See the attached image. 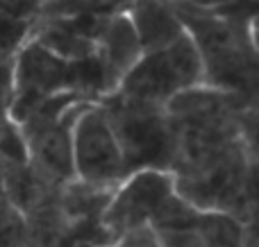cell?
<instances>
[{
  "instance_id": "17",
  "label": "cell",
  "mask_w": 259,
  "mask_h": 247,
  "mask_svg": "<svg viewBox=\"0 0 259 247\" xmlns=\"http://www.w3.org/2000/svg\"><path fill=\"white\" fill-rule=\"evenodd\" d=\"M32 23L14 21L0 14V59H14L23 43L30 39Z\"/></svg>"
},
{
  "instance_id": "11",
  "label": "cell",
  "mask_w": 259,
  "mask_h": 247,
  "mask_svg": "<svg viewBox=\"0 0 259 247\" xmlns=\"http://www.w3.org/2000/svg\"><path fill=\"white\" fill-rule=\"evenodd\" d=\"M125 14L143 52L164 48L184 34L173 0H130Z\"/></svg>"
},
{
  "instance_id": "1",
  "label": "cell",
  "mask_w": 259,
  "mask_h": 247,
  "mask_svg": "<svg viewBox=\"0 0 259 247\" xmlns=\"http://www.w3.org/2000/svg\"><path fill=\"white\" fill-rule=\"evenodd\" d=\"M255 3L237 0L219 9H198L173 0L184 32L202 61V84L241 95H259Z\"/></svg>"
},
{
  "instance_id": "6",
  "label": "cell",
  "mask_w": 259,
  "mask_h": 247,
  "mask_svg": "<svg viewBox=\"0 0 259 247\" xmlns=\"http://www.w3.org/2000/svg\"><path fill=\"white\" fill-rule=\"evenodd\" d=\"M73 170L75 179L107 191L127 177L121 148L100 102L87 104L73 122Z\"/></svg>"
},
{
  "instance_id": "9",
  "label": "cell",
  "mask_w": 259,
  "mask_h": 247,
  "mask_svg": "<svg viewBox=\"0 0 259 247\" xmlns=\"http://www.w3.org/2000/svg\"><path fill=\"white\" fill-rule=\"evenodd\" d=\"M103 18H36L32 23L30 39L39 43L41 48L50 50L53 54L68 61L87 59L96 52L100 30L105 21Z\"/></svg>"
},
{
  "instance_id": "2",
  "label": "cell",
  "mask_w": 259,
  "mask_h": 247,
  "mask_svg": "<svg viewBox=\"0 0 259 247\" xmlns=\"http://www.w3.org/2000/svg\"><path fill=\"white\" fill-rule=\"evenodd\" d=\"M178 198L198 211H223L246 222L257 220V145L237 139L170 168Z\"/></svg>"
},
{
  "instance_id": "18",
  "label": "cell",
  "mask_w": 259,
  "mask_h": 247,
  "mask_svg": "<svg viewBox=\"0 0 259 247\" xmlns=\"http://www.w3.org/2000/svg\"><path fill=\"white\" fill-rule=\"evenodd\" d=\"M0 247H25L23 216L7 202H0Z\"/></svg>"
},
{
  "instance_id": "7",
  "label": "cell",
  "mask_w": 259,
  "mask_h": 247,
  "mask_svg": "<svg viewBox=\"0 0 259 247\" xmlns=\"http://www.w3.org/2000/svg\"><path fill=\"white\" fill-rule=\"evenodd\" d=\"M175 198L173 177L164 170H139L127 175L112 191L100 225L109 240H116L141 227H150L155 218Z\"/></svg>"
},
{
  "instance_id": "20",
  "label": "cell",
  "mask_w": 259,
  "mask_h": 247,
  "mask_svg": "<svg viewBox=\"0 0 259 247\" xmlns=\"http://www.w3.org/2000/svg\"><path fill=\"white\" fill-rule=\"evenodd\" d=\"M157 247H207L193 227L189 229H152Z\"/></svg>"
},
{
  "instance_id": "3",
  "label": "cell",
  "mask_w": 259,
  "mask_h": 247,
  "mask_svg": "<svg viewBox=\"0 0 259 247\" xmlns=\"http://www.w3.org/2000/svg\"><path fill=\"white\" fill-rule=\"evenodd\" d=\"M12 82L14 93L9 102V118L21 122L39 100L64 91H75L84 98L98 102L109 93L103 68L91 54L87 59L68 61L50 50L41 48L32 39L18 48L12 59Z\"/></svg>"
},
{
  "instance_id": "24",
  "label": "cell",
  "mask_w": 259,
  "mask_h": 247,
  "mask_svg": "<svg viewBox=\"0 0 259 247\" xmlns=\"http://www.w3.org/2000/svg\"><path fill=\"white\" fill-rule=\"evenodd\" d=\"M178 3L191 5V7H198V9H219V7H225V5L237 3V0H178Z\"/></svg>"
},
{
  "instance_id": "14",
  "label": "cell",
  "mask_w": 259,
  "mask_h": 247,
  "mask_svg": "<svg viewBox=\"0 0 259 247\" xmlns=\"http://www.w3.org/2000/svg\"><path fill=\"white\" fill-rule=\"evenodd\" d=\"M59 207H62L64 216H66L68 225H77V222H96L103 218V211L107 207L112 191L107 189H96L91 184L75 179L59 189Z\"/></svg>"
},
{
  "instance_id": "4",
  "label": "cell",
  "mask_w": 259,
  "mask_h": 247,
  "mask_svg": "<svg viewBox=\"0 0 259 247\" xmlns=\"http://www.w3.org/2000/svg\"><path fill=\"white\" fill-rule=\"evenodd\" d=\"M121 148L125 175L139 170L170 172L178 154L173 127L164 107L123 98L116 91L98 100Z\"/></svg>"
},
{
  "instance_id": "21",
  "label": "cell",
  "mask_w": 259,
  "mask_h": 247,
  "mask_svg": "<svg viewBox=\"0 0 259 247\" xmlns=\"http://www.w3.org/2000/svg\"><path fill=\"white\" fill-rule=\"evenodd\" d=\"M44 0H0V14L14 18V21L34 23L41 12Z\"/></svg>"
},
{
  "instance_id": "19",
  "label": "cell",
  "mask_w": 259,
  "mask_h": 247,
  "mask_svg": "<svg viewBox=\"0 0 259 247\" xmlns=\"http://www.w3.org/2000/svg\"><path fill=\"white\" fill-rule=\"evenodd\" d=\"M0 157L27 161V148L23 132L9 116L0 118Z\"/></svg>"
},
{
  "instance_id": "13",
  "label": "cell",
  "mask_w": 259,
  "mask_h": 247,
  "mask_svg": "<svg viewBox=\"0 0 259 247\" xmlns=\"http://www.w3.org/2000/svg\"><path fill=\"white\" fill-rule=\"evenodd\" d=\"M59 189L50 191L39 204L23 216L25 247H59L68 231V220L59 207Z\"/></svg>"
},
{
  "instance_id": "22",
  "label": "cell",
  "mask_w": 259,
  "mask_h": 247,
  "mask_svg": "<svg viewBox=\"0 0 259 247\" xmlns=\"http://www.w3.org/2000/svg\"><path fill=\"white\" fill-rule=\"evenodd\" d=\"M14 93L12 59H0V118L9 116V102Z\"/></svg>"
},
{
  "instance_id": "8",
  "label": "cell",
  "mask_w": 259,
  "mask_h": 247,
  "mask_svg": "<svg viewBox=\"0 0 259 247\" xmlns=\"http://www.w3.org/2000/svg\"><path fill=\"white\" fill-rule=\"evenodd\" d=\"M91 102H77L64 111L62 118L36 130L23 132L27 148V163L48 189L57 191L75 177L73 170V122Z\"/></svg>"
},
{
  "instance_id": "5",
  "label": "cell",
  "mask_w": 259,
  "mask_h": 247,
  "mask_svg": "<svg viewBox=\"0 0 259 247\" xmlns=\"http://www.w3.org/2000/svg\"><path fill=\"white\" fill-rule=\"evenodd\" d=\"M202 84V61L196 43L184 32L173 43L143 52L118 82L116 93L164 107L173 95Z\"/></svg>"
},
{
  "instance_id": "15",
  "label": "cell",
  "mask_w": 259,
  "mask_h": 247,
  "mask_svg": "<svg viewBox=\"0 0 259 247\" xmlns=\"http://www.w3.org/2000/svg\"><path fill=\"white\" fill-rule=\"evenodd\" d=\"M130 0H44L36 18H103L125 12Z\"/></svg>"
},
{
  "instance_id": "12",
  "label": "cell",
  "mask_w": 259,
  "mask_h": 247,
  "mask_svg": "<svg viewBox=\"0 0 259 247\" xmlns=\"http://www.w3.org/2000/svg\"><path fill=\"white\" fill-rule=\"evenodd\" d=\"M53 189L44 184L27 161L0 157V195L12 209L25 216Z\"/></svg>"
},
{
  "instance_id": "25",
  "label": "cell",
  "mask_w": 259,
  "mask_h": 247,
  "mask_svg": "<svg viewBox=\"0 0 259 247\" xmlns=\"http://www.w3.org/2000/svg\"><path fill=\"white\" fill-rule=\"evenodd\" d=\"M0 202H3V195H0Z\"/></svg>"
},
{
  "instance_id": "10",
  "label": "cell",
  "mask_w": 259,
  "mask_h": 247,
  "mask_svg": "<svg viewBox=\"0 0 259 247\" xmlns=\"http://www.w3.org/2000/svg\"><path fill=\"white\" fill-rule=\"evenodd\" d=\"M143 54L139 39L134 34V27L130 23L125 12H118L105 21L100 30L98 43H96L94 57L98 59L103 68L105 82H107L109 93H114L123 75L137 64V59Z\"/></svg>"
},
{
  "instance_id": "23",
  "label": "cell",
  "mask_w": 259,
  "mask_h": 247,
  "mask_svg": "<svg viewBox=\"0 0 259 247\" xmlns=\"http://www.w3.org/2000/svg\"><path fill=\"white\" fill-rule=\"evenodd\" d=\"M107 247H157V238L150 227H141V229H134L130 234L121 236V238H116Z\"/></svg>"
},
{
  "instance_id": "16",
  "label": "cell",
  "mask_w": 259,
  "mask_h": 247,
  "mask_svg": "<svg viewBox=\"0 0 259 247\" xmlns=\"http://www.w3.org/2000/svg\"><path fill=\"white\" fill-rule=\"evenodd\" d=\"M243 222L223 211H200L193 229L200 234L207 247H241Z\"/></svg>"
}]
</instances>
